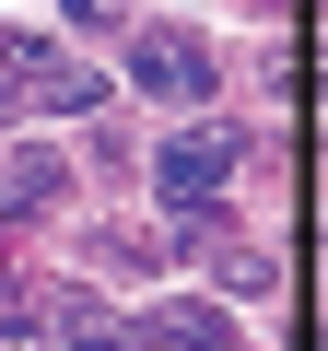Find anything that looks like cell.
<instances>
[{
    "label": "cell",
    "mask_w": 328,
    "mask_h": 351,
    "mask_svg": "<svg viewBox=\"0 0 328 351\" xmlns=\"http://www.w3.org/2000/svg\"><path fill=\"white\" fill-rule=\"evenodd\" d=\"M129 82L164 94V106H211V94H223V59H211L188 24H152V36H129Z\"/></svg>",
    "instance_id": "obj_1"
},
{
    "label": "cell",
    "mask_w": 328,
    "mask_h": 351,
    "mask_svg": "<svg viewBox=\"0 0 328 351\" xmlns=\"http://www.w3.org/2000/svg\"><path fill=\"white\" fill-rule=\"evenodd\" d=\"M235 152H246V141H223V129H176V141L152 152V176H164L176 211H211V199L235 188Z\"/></svg>",
    "instance_id": "obj_2"
},
{
    "label": "cell",
    "mask_w": 328,
    "mask_h": 351,
    "mask_svg": "<svg viewBox=\"0 0 328 351\" xmlns=\"http://www.w3.org/2000/svg\"><path fill=\"white\" fill-rule=\"evenodd\" d=\"M24 94H36V106H59V117H94V106H106V71H82V59L36 47V59H24Z\"/></svg>",
    "instance_id": "obj_3"
},
{
    "label": "cell",
    "mask_w": 328,
    "mask_h": 351,
    "mask_svg": "<svg viewBox=\"0 0 328 351\" xmlns=\"http://www.w3.org/2000/svg\"><path fill=\"white\" fill-rule=\"evenodd\" d=\"M141 328H152L164 351H235V316H223V304H152Z\"/></svg>",
    "instance_id": "obj_5"
},
{
    "label": "cell",
    "mask_w": 328,
    "mask_h": 351,
    "mask_svg": "<svg viewBox=\"0 0 328 351\" xmlns=\"http://www.w3.org/2000/svg\"><path fill=\"white\" fill-rule=\"evenodd\" d=\"M12 106H24V71H12V59H0V129H12Z\"/></svg>",
    "instance_id": "obj_7"
},
{
    "label": "cell",
    "mask_w": 328,
    "mask_h": 351,
    "mask_svg": "<svg viewBox=\"0 0 328 351\" xmlns=\"http://www.w3.org/2000/svg\"><path fill=\"white\" fill-rule=\"evenodd\" d=\"M36 328H59V339H71V351H129V328H117V316H106V304H94V293H71V281H59V293H47V316H36Z\"/></svg>",
    "instance_id": "obj_4"
},
{
    "label": "cell",
    "mask_w": 328,
    "mask_h": 351,
    "mask_svg": "<svg viewBox=\"0 0 328 351\" xmlns=\"http://www.w3.org/2000/svg\"><path fill=\"white\" fill-rule=\"evenodd\" d=\"M47 199H59V164H47V152H24L12 176H0V211H12V223H36Z\"/></svg>",
    "instance_id": "obj_6"
}]
</instances>
